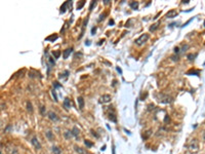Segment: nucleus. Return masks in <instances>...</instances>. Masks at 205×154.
Masks as SVG:
<instances>
[{
  "instance_id": "nucleus-23",
  "label": "nucleus",
  "mask_w": 205,
  "mask_h": 154,
  "mask_svg": "<svg viewBox=\"0 0 205 154\" xmlns=\"http://www.w3.org/2000/svg\"><path fill=\"white\" fill-rule=\"evenodd\" d=\"M64 136H65V138L66 139H68V140H70L71 138H72V136H73V134H72V131H69V130H67L65 134H64Z\"/></svg>"
},
{
  "instance_id": "nucleus-20",
  "label": "nucleus",
  "mask_w": 205,
  "mask_h": 154,
  "mask_svg": "<svg viewBox=\"0 0 205 154\" xmlns=\"http://www.w3.org/2000/svg\"><path fill=\"white\" fill-rule=\"evenodd\" d=\"M46 137H47V139H48L49 141H52L53 138H54V137H53V134H52V132H51L50 130L46 131Z\"/></svg>"
},
{
  "instance_id": "nucleus-14",
  "label": "nucleus",
  "mask_w": 205,
  "mask_h": 154,
  "mask_svg": "<svg viewBox=\"0 0 205 154\" xmlns=\"http://www.w3.org/2000/svg\"><path fill=\"white\" fill-rule=\"evenodd\" d=\"M69 3H71V2H70V1H66V2H65L63 5L61 6V10H60V12H61V13H65V11H66V8H67V6L69 5Z\"/></svg>"
},
{
  "instance_id": "nucleus-47",
  "label": "nucleus",
  "mask_w": 205,
  "mask_h": 154,
  "mask_svg": "<svg viewBox=\"0 0 205 154\" xmlns=\"http://www.w3.org/2000/svg\"><path fill=\"white\" fill-rule=\"evenodd\" d=\"M104 41H105L104 39H102V40H100V41H99V43H98V44H99V45H101V44H102V42H104Z\"/></svg>"
},
{
  "instance_id": "nucleus-15",
  "label": "nucleus",
  "mask_w": 205,
  "mask_h": 154,
  "mask_svg": "<svg viewBox=\"0 0 205 154\" xmlns=\"http://www.w3.org/2000/svg\"><path fill=\"white\" fill-rule=\"evenodd\" d=\"M129 6L132 8V9H138L139 8V2L138 1H131L129 3Z\"/></svg>"
},
{
  "instance_id": "nucleus-16",
  "label": "nucleus",
  "mask_w": 205,
  "mask_h": 154,
  "mask_svg": "<svg viewBox=\"0 0 205 154\" xmlns=\"http://www.w3.org/2000/svg\"><path fill=\"white\" fill-rule=\"evenodd\" d=\"M71 131H72L73 136H75L76 138H78V137H79V129L77 128V127H74V128H73V129H72Z\"/></svg>"
},
{
  "instance_id": "nucleus-5",
  "label": "nucleus",
  "mask_w": 205,
  "mask_h": 154,
  "mask_svg": "<svg viewBox=\"0 0 205 154\" xmlns=\"http://www.w3.org/2000/svg\"><path fill=\"white\" fill-rule=\"evenodd\" d=\"M47 115H48V118L50 120H52V121H58L59 120V117H58V115L54 113L53 111H49L48 113H47Z\"/></svg>"
},
{
  "instance_id": "nucleus-49",
  "label": "nucleus",
  "mask_w": 205,
  "mask_h": 154,
  "mask_svg": "<svg viewBox=\"0 0 205 154\" xmlns=\"http://www.w3.org/2000/svg\"><path fill=\"white\" fill-rule=\"evenodd\" d=\"M116 83H117V81L114 80V81H113V86H115V85H116Z\"/></svg>"
},
{
  "instance_id": "nucleus-48",
  "label": "nucleus",
  "mask_w": 205,
  "mask_h": 154,
  "mask_svg": "<svg viewBox=\"0 0 205 154\" xmlns=\"http://www.w3.org/2000/svg\"><path fill=\"white\" fill-rule=\"evenodd\" d=\"M109 24H110V25H114V21H113V20H110V22H109Z\"/></svg>"
},
{
  "instance_id": "nucleus-2",
  "label": "nucleus",
  "mask_w": 205,
  "mask_h": 154,
  "mask_svg": "<svg viewBox=\"0 0 205 154\" xmlns=\"http://www.w3.org/2000/svg\"><path fill=\"white\" fill-rule=\"evenodd\" d=\"M149 34H143L141 35V36L135 40V44H138V45H143L145 42H147V40L149 39Z\"/></svg>"
},
{
  "instance_id": "nucleus-29",
  "label": "nucleus",
  "mask_w": 205,
  "mask_h": 154,
  "mask_svg": "<svg viewBox=\"0 0 205 154\" xmlns=\"http://www.w3.org/2000/svg\"><path fill=\"white\" fill-rule=\"evenodd\" d=\"M40 113H41V115L45 116V113H46V109H45V107H44V106H41V107H40Z\"/></svg>"
},
{
  "instance_id": "nucleus-50",
  "label": "nucleus",
  "mask_w": 205,
  "mask_h": 154,
  "mask_svg": "<svg viewBox=\"0 0 205 154\" xmlns=\"http://www.w3.org/2000/svg\"><path fill=\"white\" fill-rule=\"evenodd\" d=\"M86 45H89L90 44V41H86V43H85Z\"/></svg>"
},
{
  "instance_id": "nucleus-24",
  "label": "nucleus",
  "mask_w": 205,
  "mask_h": 154,
  "mask_svg": "<svg viewBox=\"0 0 205 154\" xmlns=\"http://www.w3.org/2000/svg\"><path fill=\"white\" fill-rule=\"evenodd\" d=\"M27 110H28L30 113H32V112H33V107H32V104H31L30 101L27 102Z\"/></svg>"
},
{
  "instance_id": "nucleus-31",
  "label": "nucleus",
  "mask_w": 205,
  "mask_h": 154,
  "mask_svg": "<svg viewBox=\"0 0 205 154\" xmlns=\"http://www.w3.org/2000/svg\"><path fill=\"white\" fill-rule=\"evenodd\" d=\"M84 144H85L86 147H92V146H93V144H92L91 142L88 141V140H85V141H84Z\"/></svg>"
},
{
  "instance_id": "nucleus-46",
  "label": "nucleus",
  "mask_w": 205,
  "mask_h": 154,
  "mask_svg": "<svg viewBox=\"0 0 205 154\" xmlns=\"http://www.w3.org/2000/svg\"><path fill=\"white\" fill-rule=\"evenodd\" d=\"M104 3H105V4H109V3H110V0H105Z\"/></svg>"
},
{
  "instance_id": "nucleus-13",
  "label": "nucleus",
  "mask_w": 205,
  "mask_h": 154,
  "mask_svg": "<svg viewBox=\"0 0 205 154\" xmlns=\"http://www.w3.org/2000/svg\"><path fill=\"white\" fill-rule=\"evenodd\" d=\"M58 38H59V36H58L57 34H52V35H50V36L46 37L45 40H46V41H51V42H53V41H56Z\"/></svg>"
},
{
  "instance_id": "nucleus-9",
  "label": "nucleus",
  "mask_w": 205,
  "mask_h": 154,
  "mask_svg": "<svg viewBox=\"0 0 205 154\" xmlns=\"http://www.w3.org/2000/svg\"><path fill=\"white\" fill-rule=\"evenodd\" d=\"M74 149H75V151H76L78 154H88V152L85 150V149H83V148H81V147H78V146H75L74 147Z\"/></svg>"
},
{
  "instance_id": "nucleus-4",
  "label": "nucleus",
  "mask_w": 205,
  "mask_h": 154,
  "mask_svg": "<svg viewBox=\"0 0 205 154\" xmlns=\"http://www.w3.org/2000/svg\"><path fill=\"white\" fill-rule=\"evenodd\" d=\"M112 100V98L110 95H102L101 98H100V103H102V104H106V103H109Z\"/></svg>"
},
{
  "instance_id": "nucleus-43",
  "label": "nucleus",
  "mask_w": 205,
  "mask_h": 154,
  "mask_svg": "<svg viewBox=\"0 0 205 154\" xmlns=\"http://www.w3.org/2000/svg\"><path fill=\"white\" fill-rule=\"evenodd\" d=\"M182 2H183L184 4H188V3L190 2V0H183V1H182Z\"/></svg>"
},
{
  "instance_id": "nucleus-28",
  "label": "nucleus",
  "mask_w": 205,
  "mask_h": 154,
  "mask_svg": "<svg viewBox=\"0 0 205 154\" xmlns=\"http://www.w3.org/2000/svg\"><path fill=\"white\" fill-rule=\"evenodd\" d=\"M197 57V53H190V54H188V59L190 60V61H193V60H195V58Z\"/></svg>"
},
{
  "instance_id": "nucleus-27",
  "label": "nucleus",
  "mask_w": 205,
  "mask_h": 154,
  "mask_svg": "<svg viewBox=\"0 0 205 154\" xmlns=\"http://www.w3.org/2000/svg\"><path fill=\"white\" fill-rule=\"evenodd\" d=\"M60 54H61V51H52V55L54 57V59H59L60 57Z\"/></svg>"
},
{
  "instance_id": "nucleus-21",
  "label": "nucleus",
  "mask_w": 205,
  "mask_h": 154,
  "mask_svg": "<svg viewBox=\"0 0 205 154\" xmlns=\"http://www.w3.org/2000/svg\"><path fill=\"white\" fill-rule=\"evenodd\" d=\"M199 71L198 70H193V69H191L190 71H188L187 72V75H191V74H195V75H199Z\"/></svg>"
},
{
  "instance_id": "nucleus-22",
  "label": "nucleus",
  "mask_w": 205,
  "mask_h": 154,
  "mask_svg": "<svg viewBox=\"0 0 205 154\" xmlns=\"http://www.w3.org/2000/svg\"><path fill=\"white\" fill-rule=\"evenodd\" d=\"M84 4H85V1H84V0H81V1H79V2L77 3V9H78V10L81 9V8L84 6Z\"/></svg>"
},
{
  "instance_id": "nucleus-40",
  "label": "nucleus",
  "mask_w": 205,
  "mask_h": 154,
  "mask_svg": "<svg viewBox=\"0 0 205 154\" xmlns=\"http://www.w3.org/2000/svg\"><path fill=\"white\" fill-rule=\"evenodd\" d=\"M174 52H175V53H179V52H180V47H177V46L174 47Z\"/></svg>"
},
{
  "instance_id": "nucleus-10",
  "label": "nucleus",
  "mask_w": 205,
  "mask_h": 154,
  "mask_svg": "<svg viewBox=\"0 0 205 154\" xmlns=\"http://www.w3.org/2000/svg\"><path fill=\"white\" fill-rule=\"evenodd\" d=\"M72 51H73V48H72V47L65 50V51H64V52H63V58H64L65 60H66V59H68V57H69V55L71 54Z\"/></svg>"
},
{
  "instance_id": "nucleus-11",
  "label": "nucleus",
  "mask_w": 205,
  "mask_h": 154,
  "mask_svg": "<svg viewBox=\"0 0 205 154\" xmlns=\"http://www.w3.org/2000/svg\"><path fill=\"white\" fill-rule=\"evenodd\" d=\"M77 102H78V105H79V109L83 110V108H84V100H83V98L78 97L77 98Z\"/></svg>"
},
{
  "instance_id": "nucleus-39",
  "label": "nucleus",
  "mask_w": 205,
  "mask_h": 154,
  "mask_svg": "<svg viewBox=\"0 0 205 154\" xmlns=\"http://www.w3.org/2000/svg\"><path fill=\"white\" fill-rule=\"evenodd\" d=\"M95 31H97V27H93L92 29H91V34H92V35H94Z\"/></svg>"
},
{
  "instance_id": "nucleus-53",
  "label": "nucleus",
  "mask_w": 205,
  "mask_h": 154,
  "mask_svg": "<svg viewBox=\"0 0 205 154\" xmlns=\"http://www.w3.org/2000/svg\"><path fill=\"white\" fill-rule=\"evenodd\" d=\"M113 154H115V147L113 146Z\"/></svg>"
},
{
  "instance_id": "nucleus-19",
  "label": "nucleus",
  "mask_w": 205,
  "mask_h": 154,
  "mask_svg": "<svg viewBox=\"0 0 205 154\" xmlns=\"http://www.w3.org/2000/svg\"><path fill=\"white\" fill-rule=\"evenodd\" d=\"M159 25H160V23H156V24L152 25L151 27H150V31H151V32L156 31V30H157V28H158V26H159Z\"/></svg>"
},
{
  "instance_id": "nucleus-52",
  "label": "nucleus",
  "mask_w": 205,
  "mask_h": 154,
  "mask_svg": "<svg viewBox=\"0 0 205 154\" xmlns=\"http://www.w3.org/2000/svg\"><path fill=\"white\" fill-rule=\"evenodd\" d=\"M102 150L104 151V150H106V146H104V147H102Z\"/></svg>"
},
{
  "instance_id": "nucleus-37",
  "label": "nucleus",
  "mask_w": 205,
  "mask_h": 154,
  "mask_svg": "<svg viewBox=\"0 0 205 154\" xmlns=\"http://www.w3.org/2000/svg\"><path fill=\"white\" fill-rule=\"evenodd\" d=\"M171 59H172V61H179V57H177V55H172Z\"/></svg>"
},
{
  "instance_id": "nucleus-25",
  "label": "nucleus",
  "mask_w": 205,
  "mask_h": 154,
  "mask_svg": "<svg viewBox=\"0 0 205 154\" xmlns=\"http://www.w3.org/2000/svg\"><path fill=\"white\" fill-rule=\"evenodd\" d=\"M68 74H69V71H67V70H66V71H65L63 74H62V73L60 74V78H61V79H62V78H67V77H68Z\"/></svg>"
},
{
  "instance_id": "nucleus-7",
  "label": "nucleus",
  "mask_w": 205,
  "mask_h": 154,
  "mask_svg": "<svg viewBox=\"0 0 205 154\" xmlns=\"http://www.w3.org/2000/svg\"><path fill=\"white\" fill-rule=\"evenodd\" d=\"M31 143L33 144V146L35 147L37 150L41 149V144L39 143V141H38V139H37V138H33V139L31 140Z\"/></svg>"
},
{
  "instance_id": "nucleus-41",
  "label": "nucleus",
  "mask_w": 205,
  "mask_h": 154,
  "mask_svg": "<svg viewBox=\"0 0 205 154\" xmlns=\"http://www.w3.org/2000/svg\"><path fill=\"white\" fill-rule=\"evenodd\" d=\"M91 134H92V136H94L95 138H99V135H98V134H95V131H94V130H91Z\"/></svg>"
},
{
  "instance_id": "nucleus-8",
  "label": "nucleus",
  "mask_w": 205,
  "mask_h": 154,
  "mask_svg": "<svg viewBox=\"0 0 205 154\" xmlns=\"http://www.w3.org/2000/svg\"><path fill=\"white\" fill-rule=\"evenodd\" d=\"M63 106H64V108L67 109V110H68V109H70V107H71V101H70L69 98H66V99L64 100Z\"/></svg>"
},
{
  "instance_id": "nucleus-1",
  "label": "nucleus",
  "mask_w": 205,
  "mask_h": 154,
  "mask_svg": "<svg viewBox=\"0 0 205 154\" xmlns=\"http://www.w3.org/2000/svg\"><path fill=\"white\" fill-rule=\"evenodd\" d=\"M188 148H189L190 152H192V153H196L199 151V144H198V141L196 139L192 140V141L190 142V144L188 145Z\"/></svg>"
},
{
  "instance_id": "nucleus-30",
  "label": "nucleus",
  "mask_w": 205,
  "mask_h": 154,
  "mask_svg": "<svg viewBox=\"0 0 205 154\" xmlns=\"http://www.w3.org/2000/svg\"><path fill=\"white\" fill-rule=\"evenodd\" d=\"M95 4H97V1H94V0L90 2V5H89V10H90V11L93 9V7L95 6Z\"/></svg>"
},
{
  "instance_id": "nucleus-54",
  "label": "nucleus",
  "mask_w": 205,
  "mask_h": 154,
  "mask_svg": "<svg viewBox=\"0 0 205 154\" xmlns=\"http://www.w3.org/2000/svg\"><path fill=\"white\" fill-rule=\"evenodd\" d=\"M203 25H204V27H205V21H204V24H203Z\"/></svg>"
},
{
  "instance_id": "nucleus-33",
  "label": "nucleus",
  "mask_w": 205,
  "mask_h": 154,
  "mask_svg": "<svg viewBox=\"0 0 205 154\" xmlns=\"http://www.w3.org/2000/svg\"><path fill=\"white\" fill-rule=\"evenodd\" d=\"M61 86H62V84H60L58 81H54V82H53V87H54V88H59V87H61Z\"/></svg>"
},
{
  "instance_id": "nucleus-12",
  "label": "nucleus",
  "mask_w": 205,
  "mask_h": 154,
  "mask_svg": "<svg viewBox=\"0 0 205 154\" xmlns=\"http://www.w3.org/2000/svg\"><path fill=\"white\" fill-rule=\"evenodd\" d=\"M87 22H88V18H86V19L83 21V24H82V31H81V34H80V36H79V39L82 38V36H83L84 30H85V26L87 25Z\"/></svg>"
},
{
  "instance_id": "nucleus-32",
  "label": "nucleus",
  "mask_w": 205,
  "mask_h": 154,
  "mask_svg": "<svg viewBox=\"0 0 205 154\" xmlns=\"http://www.w3.org/2000/svg\"><path fill=\"white\" fill-rule=\"evenodd\" d=\"M51 95H52V97H53V99H54V101L56 102H58V96H57V94H56V90H52L51 92Z\"/></svg>"
},
{
  "instance_id": "nucleus-26",
  "label": "nucleus",
  "mask_w": 205,
  "mask_h": 154,
  "mask_svg": "<svg viewBox=\"0 0 205 154\" xmlns=\"http://www.w3.org/2000/svg\"><path fill=\"white\" fill-rule=\"evenodd\" d=\"M151 134H152V130H151V129H149V130H147V131H146V135H145V136H143V139H144V140H146V139H148V138L150 137V135H151Z\"/></svg>"
},
{
  "instance_id": "nucleus-18",
  "label": "nucleus",
  "mask_w": 205,
  "mask_h": 154,
  "mask_svg": "<svg viewBox=\"0 0 205 154\" xmlns=\"http://www.w3.org/2000/svg\"><path fill=\"white\" fill-rule=\"evenodd\" d=\"M51 150H52L53 154H61V149L59 148V147H57V146H53L51 148Z\"/></svg>"
},
{
  "instance_id": "nucleus-6",
  "label": "nucleus",
  "mask_w": 205,
  "mask_h": 154,
  "mask_svg": "<svg viewBox=\"0 0 205 154\" xmlns=\"http://www.w3.org/2000/svg\"><path fill=\"white\" fill-rule=\"evenodd\" d=\"M177 16V11L175 10V9H170L167 13H166V18L167 19H172V18H175Z\"/></svg>"
},
{
  "instance_id": "nucleus-51",
  "label": "nucleus",
  "mask_w": 205,
  "mask_h": 154,
  "mask_svg": "<svg viewBox=\"0 0 205 154\" xmlns=\"http://www.w3.org/2000/svg\"><path fill=\"white\" fill-rule=\"evenodd\" d=\"M203 141L205 142V131H204V134H203Z\"/></svg>"
},
{
  "instance_id": "nucleus-38",
  "label": "nucleus",
  "mask_w": 205,
  "mask_h": 154,
  "mask_svg": "<svg viewBox=\"0 0 205 154\" xmlns=\"http://www.w3.org/2000/svg\"><path fill=\"white\" fill-rule=\"evenodd\" d=\"M154 107H155V106H154V105H153V104H150V105H149V106H148L149 110H153V109H154Z\"/></svg>"
},
{
  "instance_id": "nucleus-17",
  "label": "nucleus",
  "mask_w": 205,
  "mask_h": 154,
  "mask_svg": "<svg viewBox=\"0 0 205 154\" xmlns=\"http://www.w3.org/2000/svg\"><path fill=\"white\" fill-rule=\"evenodd\" d=\"M109 119H110L111 121H113V122L117 121V118H116V115H115L114 112L113 113H109Z\"/></svg>"
},
{
  "instance_id": "nucleus-36",
  "label": "nucleus",
  "mask_w": 205,
  "mask_h": 154,
  "mask_svg": "<svg viewBox=\"0 0 205 154\" xmlns=\"http://www.w3.org/2000/svg\"><path fill=\"white\" fill-rule=\"evenodd\" d=\"M48 61H49V63L51 65H54V60L52 59V58H50V57H48Z\"/></svg>"
},
{
  "instance_id": "nucleus-42",
  "label": "nucleus",
  "mask_w": 205,
  "mask_h": 154,
  "mask_svg": "<svg viewBox=\"0 0 205 154\" xmlns=\"http://www.w3.org/2000/svg\"><path fill=\"white\" fill-rule=\"evenodd\" d=\"M167 121H169V117H168V115H166L165 118H164V122H167Z\"/></svg>"
},
{
  "instance_id": "nucleus-3",
  "label": "nucleus",
  "mask_w": 205,
  "mask_h": 154,
  "mask_svg": "<svg viewBox=\"0 0 205 154\" xmlns=\"http://www.w3.org/2000/svg\"><path fill=\"white\" fill-rule=\"evenodd\" d=\"M159 102H161V103H164V104H168V103H171L172 101H173V99L171 97H169V96H167V95H160L159 96V100H158Z\"/></svg>"
},
{
  "instance_id": "nucleus-34",
  "label": "nucleus",
  "mask_w": 205,
  "mask_h": 154,
  "mask_svg": "<svg viewBox=\"0 0 205 154\" xmlns=\"http://www.w3.org/2000/svg\"><path fill=\"white\" fill-rule=\"evenodd\" d=\"M67 28H68V23L66 22V23H65V25H64V27H63V29H61V33H63V32H65V30L67 29Z\"/></svg>"
},
{
  "instance_id": "nucleus-44",
  "label": "nucleus",
  "mask_w": 205,
  "mask_h": 154,
  "mask_svg": "<svg viewBox=\"0 0 205 154\" xmlns=\"http://www.w3.org/2000/svg\"><path fill=\"white\" fill-rule=\"evenodd\" d=\"M189 48V45H184L183 46V51H186V50H188Z\"/></svg>"
},
{
  "instance_id": "nucleus-45",
  "label": "nucleus",
  "mask_w": 205,
  "mask_h": 154,
  "mask_svg": "<svg viewBox=\"0 0 205 154\" xmlns=\"http://www.w3.org/2000/svg\"><path fill=\"white\" fill-rule=\"evenodd\" d=\"M117 71L120 73V74H122V70H121V68H119V67H117Z\"/></svg>"
},
{
  "instance_id": "nucleus-35",
  "label": "nucleus",
  "mask_w": 205,
  "mask_h": 154,
  "mask_svg": "<svg viewBox=\"0 0 205 154\" xmlns=\"http://www.w3.org/2000/svg\"><path fill=\"white\" fill-rule=\"evenodd\" d=\"M106 16H107V12H104V13H102V15L100 16V19H99V21H102V20H104Z\"/></svg>"
}]
</instances>
